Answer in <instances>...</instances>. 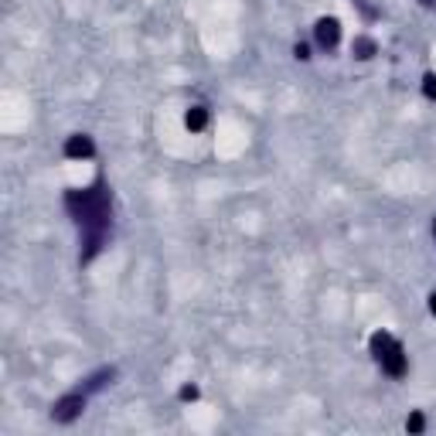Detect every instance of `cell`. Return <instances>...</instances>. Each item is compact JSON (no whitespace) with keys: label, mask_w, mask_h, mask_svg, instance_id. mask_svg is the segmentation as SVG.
Returning <instances> with one entry per match:
<instances>
[{"label":"cell","mask_w":436,"mask_h":436,"mask_svg":"<svg viewBox=\"0 0 436 436\" xmlns=\"http://www.w3.org/2000/svg\"><path fill=\"white\" fill-rule=\"evenodd\" d=\"M65 211L82 229L79 262L89 266V262L99 256V249L106 242V232L113 225V194H109V187L102 181L95 187H86V191H65Z\"/></svg>","instance_id":"6da1fadb"},{"label":"cell","mask_w":436,"mask_h":436,"mask_svg":"<svg viewBox=\"0 0 436 436\" xmlns=\"http://www.w3.org/2000/svg\"><path fill=\"white\" fill-rule=\"evenodd\" d=\"M86 402L89 395L82 389H72V392H65L55 406H51V420L58 423V426H69V423H76L82 413H86Z\"/></svg>","instance_id":"7a4b0ae2"},{"label":"cell","mask_w":436,"mask_h":436,"mask_svg":"<svg viewBox=\"0 0 436 436\" xmlns=\"http://www.w3.org/2000/svg\"><path fill=\"white\" fill-rule=\"evenodd\" d=\"M314 38H317V45H321L324 51H334V48L341 45V21H338V17H321V21L314 24Z\"/></svg>","instance_id":"3957f363"},{"label":"cell","mask_w":436,"mask_h":436,"mask_svg":"<svg viewBox=\"0 0 436 436\" xmlns=\"http://www.w3.org/2000/svg\"><path fill=\"white\" fill-rule=\"evenodd\" d=\"M62 154H65L69 161H89V157L95 154V144H92V137H89V133H72V137L65 140Z\"/></svg>","instance_id":"277c9868"},{"label":"cell","mask_w":436,"mask_h":436,"mask_svg":"<svg viewBox=\"0 0 436 436\" xmlns=\"http://www.w3.org/2000/svg\"><path fill=\"white\" fill-rule=\"evenodd\" d=\"M116 375H119V371H116L113 365H109V368H99V371H92V375H89L79 389H82L86 395H95V392H102L106 385H113V378H116Z\"/></svg>","instance_id":"5b68a950"},{"label":"cell","mask_w":436,"mask_h":436,"mask_svg":"<svg viewBox=\"0 0 436 436\" xmlns=\"http://www.w3.org/2000/svg\"><path fill=\"white\" fill-rule=\"evenodd\" d=\"M375 51H378V45H375V38H368V34H358V38L351 41V55H354L358 62L375 58Z\"/></svg>","instance_id":"8992f818"},{"label":"cell","mask_w":436,"mask_h":436,"mask_svg":"<svg viewBox=\"0 0 436 436\" xmlns=\"http://www.w3.org/2000/svg\"><path fill=\"white\" fill-rule=\"evenodd\" d=\"M184 126H187L191 133H201V130L208 126V106H201V102H198V106H191V109H187V116H184Z\"/></svg>","instance_id":"52a82bcc"},{"label":"cell","mask_w":436,"mask_h":436,"mask_svg":"<svg viewBox=\"0 0 436 436\" xmlns=\"http://www.w3.org/2000/svg\"><path fill=\"white\" fill-rule=\"evenodd\" d=\"M406 430H409V433H423V430H426V416H423V413H413V416L406 420Z\"/></svg>","instance_id":"ba28073f"},{"label":"cell","mask_w":436,"mask_h":436,"mask_svg":"<svg viewBox=\"0 0 436 436\" xmlns=\"http://www.w3.org/2000/svg\"><path fill=\"white\" fill-rule=\"evenodd\" d=\"M423 95H426L430 102H436V76H433V72H426V76H423Z\"/></svg>","instance_id":"9c48e42d"},{"label":"cell","mask_w":436,"mask_h":436,"mask_svg":"<svg viewBox=\"0 0 436 436\" xmlns=\"http://www.w3.org/2000/svg\"><path fill=\"white\" fill-rule=\"evenodd\" d=\"M293 58H297V62H310V58H314V55H310V45H307V41H297V45H293Z\"/></svg>","instance_id":"30bf717a"},{"label":"cell","mask_w":436,"mask_h":436,"mask_svg":"<svg viewBox=\"0 0 436 436\" xmlns=\"http://www.w3.org/2000/svg\"><path fill=\"white\" fill-rule=\"evenodd\" d=\"M177 395H181V402H194V399H198L201 392H198V385H184V389H181Z\"/></svg>","instance_id":"8fae6325"},{"label":"cell","mask_w":436,"mask_h":436,"mask_svg":"<svg viewBox=\"0 0 436 436\" xmlns=\"http://www.w3.org/2000/svg\"><path fill=\"white\" fill-rule=\"evenodd\" d=\"M430 314L436 317V293H430Z\"/></svg>","instance_id":"7c38bea8"},{"label":"cell","mask_w":436,"mask_h":436,"mask_svg":"<svg viewBox=\"0 0 436 436\" xmlns=\"http://www.w3.org/2000/svg\"><path fill=\"white\" fill-rule=\"evenodd\" d=\"M420 3H423L426 10H436V0H420Z\"/></svg>","instance_id":"4fadbf2b"},{"label":"cell","mask_w":436,"mask_h":436,"mask_svg":"<svg viewBox=\"0 0 436 436\" xmlns=\"http://www.w3.org/2000/svg\"><path fill=\"white\" fill-rule=\"evenodd\" d=\"M433 236H436V218H433Z\"/></svg>","instance_id":"5bb4252c"}]
</instances>
